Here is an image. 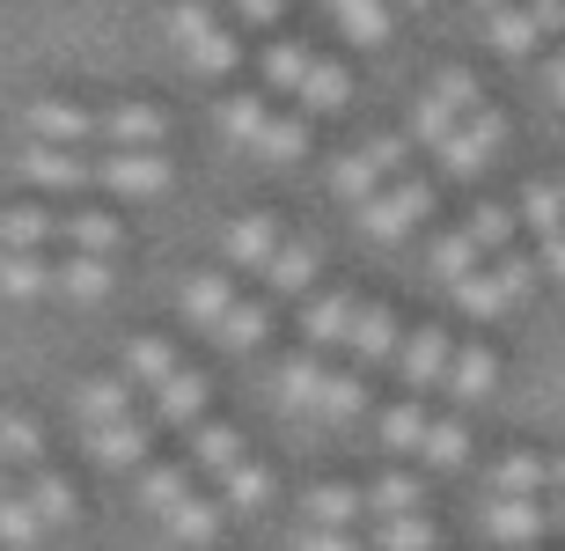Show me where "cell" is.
I'll list each match as a JSON object with an SVG mask.
<instances>
[{
	"mask_svg": "<svg viewBox=\"0 0 565 551\" xmlns=\"http://www.w3.org/2000/svg\"><path fill=\"white\" fill-rule=\"evenodd\" d=\"M22 126L38 133V140H52V148H82V140H96V110H82V104H30Z\"/></svg>",
	"mask_w": 565,
	"mask_h": 551,
	"instance_id": "obj_22",
	"label": "cell"
},
{
	"mask_svg": "<svg viewBox=\"0 0 565 551\" xmlns=\"http://www.w3.org/2000/svg\"><path fill=\"white\" fill-rule=\"evenodd\" d=\"M162 133H169V118L154 104H110V110H96V140H110L118 155L162 148Z\"/></svg>",
	"mask_w": 565,
	"mask_h": 551,
	"instance_id": "obj_15",
	"label": "cell"
},
{
	"mask_svg": "<svg viewBox=\"0 0 565 551\" xmlns=\"http://www.w3.org/2000/svg\"><path fill=\"white\" fill-rule=\"evenodd\" d=\"M154 412H162L169 426H199L206 420V375H191V368H177V375H162L154 382Z\"/></svg>",
	"mask_w": 565,
	"mask_h": 551,
	"instance_id": "obj_24",
	"label": "cell"
},
{
	"mask_svg": "<svg viewBox=\"0 0 565 551\" xmlns=\"http://www.w3.org/2000/svg\"><path fill=\"white\" fill-rule=\"evenodd\" d=\"M52 287L60 295H74V301H96L110 287V257H82V251H66L60 265H52Z\"/></svg>",
	"mask_w": 565,
	"mask_h": 551,
	"instance_id": "obj_34",
	"label": "cell"
},
{
	"mask_svg": "<svg viewBox=\"0 0 565 551\" xmlns=\"http://www.w3.org/2000/svg\"><path fill=\"white\" fill-rule=\"evenodd\" d=\"M544 96L565 110V52H551V60H544Z\"/></svg>",
	"mask_w": 565,
	"mask_h": 551,
	"instance_id": "obj_49",
	"label": "cell"
},
{
	"mask_svg": "<svg viewBox=\"0 0 565 551\" xmlns=\"http://www.w3.org/2000/svg\"><path fill=\"white\" fill-rule=\"evenodd\" d=\"M22 492H30V508H38V522L44 530H66L74 515H82V500L66 492V478L52 464H38V470H22Z\"/></svg>",
	"mask_w": 565,
	"mask_h": 551,
	"instance_id": "obj_25",
	"label": "cell"
},
{
	"mask_svg": "<svg viewBox=\"0 0 565 551\" xmlns=\"http://www.w3.org/2000/svg\"><path fill=\"white\" fill-rule=\"evenodd\" d=\"M279 243H287V229H279L273 213H235L228 235H221L228 265H243V273H265V265L279 257Z\"/></svg>",
	"mask_w": 565,
	"mask_h": 551,
	"instance_id": "obj_13",
	"label": "cell"
},
{
	"mask_svg": "<svg viewBox=\"0 0 565 551\" xmlns=\"http://www.w3.org/2000/svg\"><path fill=\"white\" fill-rule=\"evenodd\" d=\"M367 301L353 295V287H331V295H316L309 309H301V339H309V353H345V339H353V324Z\"/></svg>",
	"mask_w": 565,
	"mask_h": 551,
	"instance_id": "obj_11",
	"label": "cell"
},
{
	"mask_svg": "<svg viewBox=\"0 0 565 551\" xmlns=\"http://www.w3.org/2000/svg\"><path fill=\"white\" fill-rule=\"evenodd\" d=\"M484 537L507 551H536L544 537H558L551 500H484Z\"/></svg>",
	"mask_w": 565,
	"mask_h": 551,
	"instance_id": "obj_10",
	"label": "cell"
},
{
	"mask_svg": "<svg viewBox=\"0 0 565 551\" xmlns=\"http://www.w3.org/2000/svg\"><path fill=\"white\" fill-rule=\"evenodd\" d=\"M551 177H558V199H565V170H551Z\"/></svg>",
	"mask_w": 565,
	"mask_h": 551,
	"instance_id": "obj_54",
	"label": "cell"
},
{
	"mask_svg": "<svg viewBox=\"0 0 565 551\" xmlns=\"http://www.w3.org/2000/svg\"><path fill=\"white\" fill-rule=\"evenodd\" d=\"M74 412H82V426L132 420V382H82V390H74Z\"/></svg>",
	"mask_w": 565,
	"mask_h": 551,
	"instance_id": "obj_32",
	"label": "cell"
},
{
	"mask_svg": "<svg viewBox=\"0 0 565 551\" xmlns=\"http://www.w3.org/2000/svg\"><path fill=\"white\" fill-rule=\"evenodd\" d=\"M536 22H544V38H565V0H529Z\"/></svg>",
	"mask_w": 565,
	"mask_h": 551,
	"instance_id": "obj_50",
	"label": "cell"
},
{
	"mask_svg": "<svg viewBox=\"0 0 565 551\" xmlns=\"http://www.w3.org/2000/svg\"><path fill=\"white\" fill-rule=\"evenodd\" d=\"M478 8H484V15H500V8H514V0H478Z\"/></svg>",
	"mask_w": 565,
	"mask_h": 551,
	"instance_id": "obj_53",
	"label": "cell"
},
{
	"mask_svg": "<svg viewBox=\"0 0 565 551\" xmlns=\"http://www.w3.org/2000/svg\"><path fill=\"white\" fill-rule=\"evenodd\" d=\"M440 530H434V515H390V522H375V551H434Z\"/></svg>",
	"mask_w": 565,
	"mask_h": 551,
	"instance_id": "obj_40",
	"label": "cell"
},
{
	"mask_svg": "<svg viewBox=\"0 0 565 551\" xmlns=\"http://www.w3.org/2000/svg\"><path fill=\"white\" fill-rule=\"evenodd\" d=\"M191 456H199V464L221 478L228 508H257V500L273 492V478L257 470V456L235 442V426H221V420H199V426H191Z\"/></svg>",
	"mask_w": 565,
	"mask_h": 551,
	"instance_id": "obj_3",
	"label": "cell"
},
{
	"mask_svg": "<svg viewBox=\"0 0 565 551\" xmlns=\"http://www.w3.org/2000/svg\"><path fill=\"white\" fill-rule=\"evenodd\" d=\"M484 38H492V52H507V60H529L536 44H551L529 0H514V8H500V15H484Z\"/></svg>",
	"mask_w": 565,
	"mask_h": 551,
	"instance_id": "obj_20",
	"label": "cell"
},
{
	"mask_svg": "<svg viewBox=\"0 0 565 551\" xmlns=\"http://www.w3.org/2000/svg\"><path fill=\"white\" fill-rule=\"evenodd\" d=\"M397 346H404V324L397 309H382V301H367L353 324V339H345V353H353V368L367 375V368H397Z\"/></svg>",
	"mask_w": 565,
	"mask_h": 551,
	"instance_id": "obj_12",
	"label": "cell"
},
{
	"mask_svg": "<svg viewBox=\"0 0 565 551\" xmlns=\"http://www.w3.org/2000/svg\"><path fill=\"white\" fill-rule=\"evenodd\" d=\"M316 273H323V251H316V235H287V243H279V257L265 265V287H273V295H301Z\"/></svg>",
	"mask_w": 565,
	"mask_h": 551,
	"instance_id": "obj_23",
	"label": "cell"
},
{
	"mask_svg": "<svg viewBox=\"0 0 565 551\" xmlns=\"http://www.w3.org/2000/svg\"><path fill=\"white\" fill-rule=\"evenodd\" d=\"M551 492H565V448L551 456Z\"/></svg>",
	"mask_w": 565,
	"mask_h": 551,
	"instance_id": "obj_51",
	"label": "cell"
},
{
	"mask_svg": "<svg viewBox=\"0 0 565 551\" xmlns=\"http://www.w3.org/2000/svg\"><path fill=\"white\" fill-rule=\"evenodd\" d=\"M462 229L478 235V251H484V257L514 251V235H529V229H522V206H507V199H478V206H470V221H462Z\"/></svg>",
	"mask_w": 565,
	"mask_h": 551,
	"instance_id": "obj_29",
	"label": "cell"
},
{
	"mask_svg": "<svg viewBox=\"0 0 565 551\" xmlns=\"http://www.w3.org/2000/svg\"><path fill=\"white\" fill-rule=\"evenodd\" d=\"M536 265H544V257H529L522 243H514V251L484 257V265H478V273H470V279H456L448 295H456V309H462V317H470V324L514 317V309H522V301H529V287H536Z\"/></svg>",
	"mask_w": 565,
	"mask_h": 551,
	"instance_id": "obj_1",
	"label": "cell"
},
{
	"mask_svg": "<svg viewBox=\"0 0 565 551\" xmlns=\"http://www.w3.org/2000/svg\"><path fill=\"white\" fill-rule=\"evenodd\" d=\"M162 375H177V353H169L162 339H132L126 346V382H147V390H154Z\"/></svg>",
	"mask_w": 565,
	"mask_h": 551,
	"instance_id": "obj_45",
	"label": "cell"
},
{
	"mask_svg": "<svg viewBox=\"0 0 565 551\" xmlns=\"http://www.w3.org/2000/svg\"><path fill=\"white\" fill-rule=\"evenodd\" d=\"M0 486H8V456H0Z\"/></svg>",
	"mask_w": 565,
	"mask_h": 551,
	"instance_id": "obj_55",
	"label": "cell"
},
{
	"mask_svg": "<svg viewBox=\"0 0 565 551\" xmlns=\"http://www.w3.org/2000/svg\"><path fill=\"white\" fill-rule=\"evenodd\" d=\"M265 339H273V309L243 295V309H235V317L221 324V339H213V346H228V353H257Z\"/></svg>",
	"mask_w": 565,
	"mask_h": 551,
	"instance_id": "obj_37",
	"label": "cell"
},
{
	"mask_svg": "<svg viewBox=\"0 0 565 551\" xmlns=\"http://www.w3.org/2000/svg\"><path fill=\"white\" fill-rule=\"evenodd\" d=\"M44 287H52V265L30 251H8L0 257V295H15V301H38Z\"/></svg>",
	"mask_w": 565,
	"mask_h": 551,
	"instance_id": "obj_42",
	"label": "cell"
},
{
	"mask_svg": "<svg viewBox=\"0 0 565 551\" xmlns=\"http://www.w3.org/2000/svg\"><path fill=\"white\" fill-rule=\"evenodd\" d=\"M375 434H382V448H397V456H426L434 412H426V398H397V404H382Z\"/></svg>",
	"mask_w": 565,
	"mask_h": 551,
	"instance_id": "obj_19",
	"label": "cell"
},
{
	"mask_svg": "<svg viewBox=\"0 0 565 551\" xmlns=\"http://www.w3.org/2000/svg\"><path fill=\"white\" fill-rule=\"evenodd\" d=\"M221 126H228L235 140H250L257 155H273V162L309 155V118L273 110V96H221Z\"/></svg>",
	"mask_w": 565,
	"mask_h": 551,
	"instance_id": "obj_4",
	"label": "cell"
},
{
	"mask_svg": "<svg viewBox=\"0 0 565 551\" xmlns=\"http://www.w3.org/2000/svg\"><path fill=\"white\" fill-rule=\"evenodd\" d=\"M301 515H309L316 530H353L360 515H367V492L360 486H309L301 492Z\"/></svg>",
	"mask_w": 565,
	"mask_h": 551,
	"instance_id": "obj_28",
	"label": "cell"
},
{
	"mask_svg": "<svg viewBox=\"0 0 565 551\" xmlns=\"http://www.w3.org/2000/svg\"><path fill=\"white\" fill-rule=\"evenodd\" d=\"M514 206H522V229L536 235V243H544V235H565V199H558V177H529Z\"/></svg>",
	"mask_w": 565,
	"mask_h": 551,
	"instance_id": "obj_30",
	"label": "cell"
},
{
	"mask_svg": "<svg viewBox=\"0 0 565 551\" xmlns=\"http://www.w3.org/2000/svg\"><path fill=\"white\" fill-rule=\"evenodd\" d=\"M52 221L60 213H44V206H8L0 213V243L8 251H38V243H52Z\"/></svg>",
	"mask_w": 565,
	"mask_h": 551,
	"instance_id": "obj_43",
	"label": "cell"
},
{
	"mask_svg": "<svg viewBox=\"0 0 565 551\" xmlns=\"http://www.w3.org/2000/svg\"><path fill=\"white\" fill-rule=\"evenodd\" d=\"M536 257H544V273L565 287V235H544V243H536Z\"/></svg>",
	"mask_w": 565,
	"mask_h": 551,
	"instance_id": "obj_48",
	"label": "cell"
},
{
	"mask_svg": "<svg viewBox=\"0 0 565 551\" xmlns=\"http://www.w3.org/2000/svg\"><path fill=\"white\" fill-rule=\"evenodd\" d=\"M140 500L162 515V530L184 537V544H206V537L221 530V508L191 492V470H184V464H147V470H140Z\"/></svg>",
	"mask_w": 565,
	"mask_h": 551,
	"instance_id": "obj_2",
	"label": "cell"
},
{
	"mask_svg": "<svg viewBox=\"0 0 565 551\" xmlns=\"http://www.w3.org/2000/svg\"><path fill=\"white\" fill-rule=\"evenodd\" d=\"M184 324H199L206 339H221V324L243 309V295H235V279H221V273H199V279H184Z\"/></svg>",
	"mask_w": 565,
	"mask_h": 551,
	"instance_id": "obj_16",
	"label": "cell"
},
{
	"mask_svg": "<svg viewBox=\"0 0 565 551\" xmlns=\"http://www.w3.org/2000/svg\"><path fill=\"white\" fill-rule=\"evenodd\" d=\"M484 486H492L484 500H551V456H536V448H507Z\"/></svg>",
	"mask_w": 565,
	"mask_h": 551,
	"instance_id": "obj_14",
	"label": "cell"
},
{
	"mask_svg": "<svg viewBox=\"0 0 565 551\" xmlns=\"http://www.w3.org/2000/svg\"><path fill=\"white\" fill-rule=\"evenodd\" d=\"M536 551H544V544H536Z\"/></svg>",
	"mask_w": 565,
	"mask_h": 551,
	"instance_id": "obj_57",
	"label": "cell"
},
{
	"mask_svg": "<svg viewBox=\"0 0 565 551\" xmlns=\"http://www.w3.org/2000/svg\"><path fill=\"white\" fill-rule=\"evenodd\" d=\"M404 155H412V140H404V133H375L367 148H345V155H338L331 191L345 199V206H367L375 191H390L404 177Z\"/></svg>",
	"mask_w": 565,
	"mask_h": 551,
	"instance_id": "obj_5",
	"label": "cell"
},
{
	"mask_svg": "<svg viewBox=\"0 0 565 551\" xmlns=\"http://www.w3.org/2000/svg\"><path fill=\"white\" fill-rule=\"evenodd\" d=\"M88 434V456L110 470H147L154 456H147V420H118V426H82Z\"/></svg>",
	"mask_w": 565,
	"mask_h": 551,
	"instance_id": "obj_18",
	"label": "cell"
},
{
	"mask_svg": "<svg viewBox=\"0 0 565 551\" xmlns=\"http://www.w3.org/2000/svg\"><path fill=\"white\" fill-rule=\"evenodd\" d=\"M367 412V375L360 368H331V390H323V420H360Z\"/></svg>",
	"mask_w": 565,
	"mask_h": 551,
	"instance_id": "obj_44",
	"label": "cell"
},
{
	"mask_svg": "<svg viewBox=\"0 0 565 551\" xmlns=\"http://www.w3.org/2000/svg\"><path fill=\"white\" fill-rule=\"evenodd\" d=\"M323 390H331L323 353H294V361L279 368V398H287V412H323Z\"/></svg>",
	"mask_w": 565,
	"mask_h": 551,
	"instance_id": "obj_27",
	"label": "cell"
},
{
	"mask_svg": "<svg viewBox=\"0 0 565 551\" xmlns=\"http://www.w3.org/2000/svg\"><path fill=\"white\" fill-rule=\"evenodd\" d=\"M345 96H353V74L316 52L309 82H301V96H294V104H301V118H331V110H345Z\"/></svg>",
	"mask_w": 565,
	"mask_h": 551,
	"instance_id": "obj_26",
	"label": "cell"
},
{
	"mask_svg": "<svg viewBox=\"0 0 565 551\" xmlns=\"http://www.w3.org/2000/svg\"><path fill=\"white\" fill-rule=\"evenodd\" d=\"M323 8H331V22L353 44H367V52L390 44V0H323Z\"/></svg>",
	"mask_w": 565,
	"mask_h": 551,
	"instance_id": "obj_31",
	"label": "cell"
},
{
	"mask_svg": "<svg viewBox=\"0 0 565 551\" xmlns=\"http://www.w3.org/2000/svg\"><path fill=\"white\" fill-rule=\"evenodd\" d=\"M294 551H360V537H353V530H316V522H309Z\"/></svg>",
	"mask_w": 565,
	"mask_h": 551,
	"instance_id": "obj_46",
	"label": "cell"
},
{
	"mask_svg": "<svg viewBox=\"0 0 565 551\" xmlns=\"http://www.w3.org/2000/svg\"><path fill=\"white\" fill-rule=\"evenodd\" d=\"M52 243H66V251H82V257H110L126 243V229H118L110 213H60V221H52Z\"/></svg>",
	"mask_w": 565,
	"mask_h": 551,
	"instance_id": "obj_21",
	"label": "cell"
},
{
	"mask_svg": "<svg viewBox=\"0 0 565 551\" xmlns=\"http://www.w3.org/2000/svg\"><path fill=\"white\" fill-rule=\"evenodd\" d=\"M500 140H507V126H500V110L484 104L478 118H462V126L434 148L440 177H484V170H492V155H500Z\"/></svg>",
	"mask_w": 565,
	"mask_h": 551,
	"instance_id": "obj_9",
	"label": "cell"
},
{
	"mask_svg": "<svg viewBox=\"0 0 565 551\" xmlns=\"http://www.w3.org/2000/svg\"><path fill=\"white\" fill-rule=\"evenodd\" d=\"M38 537H44V522H38V508H30V492L0 486V544H8V551H30Z\"/></svg>",
	"mask_w": 565,
	"mask_h": 551,
	"instance_id": "obj_38",
	"label": "cell"
},
{
	"mask_svg": "<svg viewBox=\"0 0 565 551\" xmlns=\"http://www.w3.org/2000/svg\"><path fill=\"white\" fill-rule=\"evenodd\" d=\"M404 8H434V0H404Z\"/></svg>",
	"mask_w": 565,
	"mask_h": 551,
	"instance_id": "obj_56",
	"label": "cell"
},
{
	"mask_svg": "<svg viewBox=\"0 0 565 551\" xmlns=\"http://www.w3.org/2000/svg\"><path fill=\"white\" fill-rule=\"evenodd\" d=\"M169 38L191 52V66H199V74H228V66L243 60V52H235V38L213 22L206 0H177V8H169Z\"/></svg>",
	"mask_w": 565,
	"mask_h": 551,
	"instance_id": "obj_7",
	"label": "cell"
},
{
	"mask_svg": "<svg viewBox=\"0 0 565 551\" xmlns=\"http://www.w3.org/2000/svg\"><path fill=\"white\" fill-rule=\"evenodd\" d=\"M484 265V251H478V235L470 229H448V235H434V279L440 287H456V279H470Z\"/></svg>",
	"mask_w": 565,
	"mask_h": 551,
	"instance_id": "obj_35",
	"label": "cell"
},
{
	"mask_svg": "<svg viewBox=\"0 0 565 551\" xmlns=\"http://www.w3.org/2000/svg\"><path fill=\"white\" fill-rule=\"evenodd\" d=\"M462 456H470V420L462 412H434V434H426V470H456Z\"/></svg>",
	"mask_w": 565,
	"mask_h": 551,
	"instance_id": "obj_36",
	"label": "cell"
},
{
	"mask_svg": "<svg viewBox=\"0 0 565 551\" xmlns=\"http://www.w3.org/2000/svg\"><path fill=\"white\" fill-rule=\"evenodd\" d=\"M551 515H558V537H565V492H551Z\"/></svg>",
	"mask_w": 565,
	"mask_h": 551,
	"instance_id": "obj_52",
	"label": "cell"
},
{
	"mask_svg": "<svg viewBox=\"0 0 565 551\" xmlns=\"http://www.w3.org/2000/svg\"><path fill=\"white\" fill-rule=\"evenodd\" d=\"M279 8H287V0H235V15H250L257 30H273V22H279Z\"/></svg>",
	"mask_w": 565,
	"mask_h": 551,
	"instance_id": "obj_47",
	"label": "cell"
},
{
	"mask_svg": "<svg viewBox=\"0 0 565 551\" xmlns=\"http://www.w3.org/2000/svg\"><path fill=\"white\" fill-rule=\"evenodd\" d=\"M426 508V486L412 478V470H382L375 486H367V515L375 522H390V515H419Z\"/></svg>",
	"mask_w": 565,
	"mask_h": 551,
	"instance_id": "obj_33",
	"label": "cell"
},
{
	"mask_svg": "<svg viewBox=\"0 0 565 551\" xmlns=\"http://www.w3.org/2000/svg\"><path fill=\"white\" fill-rule=\"evenodd\" d=\"M309 66H316V52H309V44H294V38L265 44V82H273V88H287V96H301Z\"/></svg>",
	"mask_w": 565,
	"mask_h": 551,
	"instance_id": "obj_41",
	"label": "cell"
},
{
	"mask_svg": "<svg viewBox=\"0 0 565 551\" xmlns=\"http://www.w3.org/2000/svg\"><path fill=\"white\" fill-rule=\"evenodd\" d=\"M456 346H462V339H448V324H412V331H404V346H397L404 390H412V398H419V390H448Z\"/></svg>",
	"mask_w": 565,
	"mask_h": 551,
	"instance_id": "obj_8",
	"label": "cell"
},
{
	"mask_svg": "<svg viewBox=\"0 0 565 551\" xmlns=\"http://www.w3.org/2000/svg\"><path fill=\"white\" fill-rule=\"evenodd\" d=\"M426 213H434V177L404 170L390 191H375V199L360 206V235H375V243H404V235L419 229Z\"/></svg>",
	"mask_w": 565,
	"mask_h": 551,
	"instance_id": "obj_6",
	"label": "cell"
},
{
	"mask_svg": "<svg viewBox=\"0 0 565 551\" xmlns=\"http://www.w3.org/2000/svg\"><path fill=\"white\" fill-rule=\"evenodd\" d=\"M492 390H500V353H492V346H456V368H448V404H484L492 398Z\"/></svg>",
	"mask_w": 565,
	"mask_h": 551,
	"instance_id": "obj_17",
	"label": "cell"
},
{
	"mask_svg": "<svg viewBox=\"0 0 565 551\" xmlns=\"http://www.w3.org/2000/svg\"><path fill=\"white\" fill-rule=\"evenodd\" d=\"M0 456H8V470H38V464H44V434H38V420H22V412H0Z\"/></svg>",
	"mask_w": 565,
	"mask_h": 551,
	"instance_id": "obj_39",
	"label": "cell"
}]
</instances>
